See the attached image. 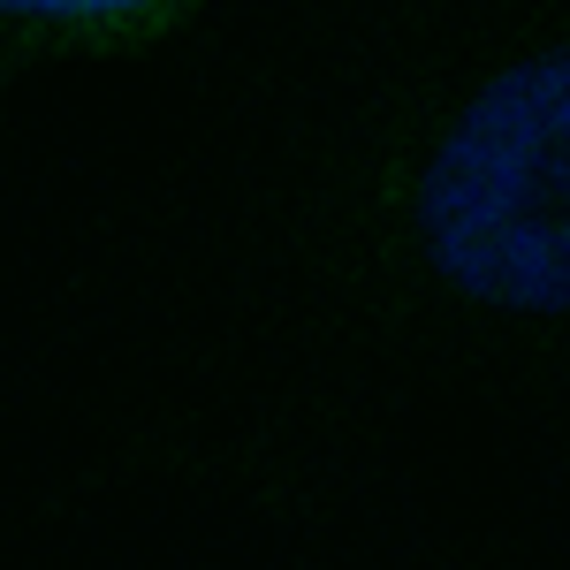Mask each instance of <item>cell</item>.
<instances>
[{
    "mask_svg": "<svg viewBox=\"0 0 570 570\" xmlns=\"http://www.w3.org/2000/svg\"><path fill=\"white\" fill-rule=\"evenodd\" d=\"M46 274L23 518L305 556L570 472V0H266Z\"/></svg>",
    "mask_w": 570,
    "mask_h": 570,
    "instance_id": "1",
    "label": "cell"
},
{
    "mask_svg": "<svg viewBox=\"0 0 570 570\" xmlns=\"http://www.w3.org/2000/svg\"><path fill=\"white\" fill-rule=\"evenodd\" d=\"M236 0H0V99L46 69H137L206 39Z\"/></svg>",
    "mask_w": 570,
    "mask_h": 570,
    "instance_id": "2",
    "label": "cell"
},
{
    "mask_svg": "<svg viewBox=\"0 0 570 570\" xmlns=\"http://www.w3.org/2000/svg\"><path fill=\"white\" fill-rule=\"evenodd\" d=\"M289 570H548L525 540L494 518H403L351 540H327L305 556H282Z\"/></svg>",
    "mask_w": 570,
    "mask_h": 570,
    "instance_id": "3",
    "label": "cell"
}]
</instances>
